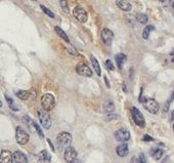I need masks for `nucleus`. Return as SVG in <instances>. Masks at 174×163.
<instances>
[{
  "label": "nucleus",
  "mask_w": 174,
  "mask_h": 163,
  "mask_svg": "<svg viewBox=\"0 0 174 163\" xmlns=\"http://www.w3.org/2000/svg\"><path fill=\"white\" fill-rule=\"evenodd\" d=\"M47 142H48V144L50 145V147H51V149H52V151L54 152L55 150H54V148H53V146H52V144H51V142H50V140H47Z\"/></svg>",
  "instance_id": "c9c22d12"
},
{
  "label": "nucleus",
  "mask_w": 174,
  "mask_h": 163,
  "mask_svg": "<svg viewBox=\"0 0 174 163\" xmlns=\"http://www.w3.org/2000/svg\"><path fill=\"white\" fill-rule=\"evenodd\" d=\"M33 1H36V0H33Z\"/></svg>",
  "instance_id": "37998d69"
},
{
  "label": "nucleus",
  "mask_w": 174,
  "mask_h": 163,
  "mask_svg": "<svg viewBox=\"0 0 174 163\" xmlns=\"http://www.w3.org/2000/svg\"><path fill=\"white\" fill-rule=\"evenodd\" d=\"M117 154L118 156L120 157H126L128 153H129V149H128V146L126 145V144H121L120 146L117 147Z\"/></svg>",
  "instance_id": "dca6fc26"
},
{
  "label": "nucleus",
  "mask_w": 174,
  "mask_h": 163,
  "mask_svg": "<svg viewBox=\"0 0 174 163\" xmlns=\"http://www.w3.org/2000/svg\"><path fill=\"white\" fill-rule=\"evenodd\" d=\"M162 163H167V162H166V161H163Z\"/></svg>",
  "instance_id": "a19ab883"
},
{
  "label": "nucleus",
  "mask_w": 174,
  "mask_h": 163,
  "mask_svg": "<svg viewBox=\"0 0 174 163\" xmlns=\"http://www.w3.org/2000/svg\"><path fill=\"white\" fill-rule=\"evenodd\" d=\"M41 106L43 108V110L45 112H49L51 111L55 106V99L52 94L46 93L43 94L41 97Z\"/></svg>",
  "instance_id": "7ed1b4c3"
},
{
  "label": "nucleus",
  "mask_w": 174,
  "mask_h": 163,
  "mask_svg": "<svg viewBox=\"0 0 174 163\" xmlns=\"http://www.w3.org/2000/svg\"><path fill=\"white\" fill-rule=\"evenodd\" d=\"M116 4L123 12H130L132 8V5L130 4L128 0H116Z\"/></svg>",
  "instance_id": "ddd939ff"
},
{
  "label": "nucleus",
  "mask_w": 174,
  "mask_h": 163,
  "mask_svg": "<svg viewBox=\"0 0 174 163\" xmlns=\"http://www.w3.org/2000/svg\"><path fill=\"white\" fill-rule=\"evenodd\" d=\"M115 110V105L112 100H107L106 103L103 104V111L107 113H112Z\"/></svg>",
  "instance_id": "4be33fe9"
},
{
  "label": "nucleus",
  "mask_w": 174,
  "mask_h": 163,
  "mask_svg": "<svg viewBox=\"0 0 174 163\" xmlns=\"http://www.w3.org/2000/svg\"><path fill=\"white\" fill-rule=\"evenodd\" d=\"M143 141L144 142H154V138H153L152 137H149V135L146 134L143 137Z\"/></svg>",
  "instance_id": "473e14b6"
},
{
  "label": "nucleus",
  "mask_w": 174,
  "mask_h": 163,
  "mask_svg": "<svg viewBox=\"0 0 174 163\" xmlns=\"http://www.w3.org/2000/svg\"><path fill=\"white\" fill-rule=\"evenodd\" d=\"M153 30H155V27L153 25L146 26V28L143 29V39H149V34H151V32L153 31Z\"/></svg>",
  "instance_id": "b1692460"
},
{
  "label": "nucleus",
  "mask_w": 174,
  "mask_h": 163,
  "mask_svg": "<svg viewBox=\"0 0 174 163\" xmlns=\"http://www.w3.org/2000/svg\"><path fill=\"white\" fill-rule=\"evenodd\" d=\"M123 90L126 91V85H125V84H123Z\"/></svg>",
  "instance_id": "58836bf2"
},
{
  "label": "nucleus",
  "mask_w": 174,
  "mask_h": 163,
  "mask_svg": "<svg viewBox=\"0 0 174 163\" xmlns=\"http://www.w3.org/2000/svg\"><path fill=\"white\" fill-rule=\"evenodd\" d=\"M69 53H72V54H74V56H77V51H76V49H73V48H70L69 49Z\"/></svg>",
  "instance_id": "72a5a7b5"
},
{
  "label": "nucleus",
  "mask_w": 174,
  "mask_h": 163,
  "mask_svg": "<svg viewBox=\"0 0 174 163\" xmlns=\"http://www.w3.org/2000/svg\"><path fill=\"white\" fill-rule=\"evenodd\" d=\"M139 102H141V104L144 107L146 111H149L152 114H157L159 112V103L154 99H146V97H139Z\"/></svg>",
  "instance_id": "f257e3e1"
},
{
  "label": "nucleus",
  "mask_w": 174,
  "mask_h": 163,
  "mask_svg": "<svg viewBox=\"0 0 174 163\" xmlns=\"http://www.w3.org/2000/svg\"><path fill=\"white\" fill-rule=\"evenodd\" d=\"M160 1H161V2H163V1H164V0H160Z\"/></svg>",
  "instance_id": "79ce46f5"
},
{
  "label": "nucleus",
  "mask_w": 174,
  "mask_h": 163,
  "mask_svg": "<svg viewBox=\"0 0 174 163\" xmlns=\"http://www.w3.org/2000/svg\"><path fill=\"white\" fill-rule=\"evenodd\" d=\"M51 157L49 156L48 152L46 150H43L38 154V162L39 163H50Z\"/></svg>",
  "instance_id": "2eb2a0df"
},
{
  "label": "nucleus",
  "mask_w": 174,
  "mask_h": 163,
  "mask_svg": "<svg viewBox=\"0 0 174 163\" xmlns=\"http://www.w3.org/2000/svg\"><path fill=\"white\" fill-rule=\"evenodd\" d=\"M104 80H106V83H107V86H108V87H110V83H109V80L107 79V77L104 78Z\"/></svg>",
  "instance_id": "e433bc0d"
},
{
  "label": "nucleus",
  "mask_w": 174,
  "mask_h": 163,
  "mask_svg": "<svg viewBox=\"0 0 174 163\" xmlns=\"http://www.w3.org/2000/svg\"><path fill=\"white\" fill-rule=\"evenodd\" d=\"M127 61V56H125L124 53H119L116 56V63L118 65V67L120 68V69H122L123 67V64H125Z\"/></svg>",
  "instance_id": "aec40b11"
},
{
  "label": "nucleus",
  "mask_w": 174,
  "mask_h": 163,
  "mask_svg": "<svg viewBox=\"0 0 174 163\" xmlns=\"http://www.w3.org/2000/svg\"><path fill=\"white\" fill-rule=\"evenodd\" d=\"M113 39H114L113 32L107 28L103 29V31H101V40H103V42L104 43V45L111 46L112 42H113Z\"/></svg>",
  "instance_id": "9d476101"
},
{
  "label": "nucleus",
  "mask_w": 174,
  "mask_h": 163,
  "mask_svg": "<svg viewBox=\"0 0 174 163\" xmlns=\"http://www.w3.org/2000/svg\"><path fill=\"white\" fill-rule=\"evenodd\" d=\"M163 154H164V151H163L162 149H159V148H154V149H152V151H151L152 157L155 160H160L162 158Z\"/></svg>",
  "instance_id": "6ab92c4d"
},
{
  "label": "nucleus",
  "mask_w": 174,
  "mask_h": 163,
  "mask_svg": "<svg viewBox=\"0 0 174 163\" xmlns=\"http://www.w3.org/2000/svg\"><path fill=\"white\" fill-rule=\"evenodd\" d=\"M60 3H61V6L63 10L66 13H69V6H68V2L67 0H60Z\"/></svg>",
  "instance_id": "c756f323"
},
{
  "label": "nucleus",
  "mask_w": 174,
  "mask_h": 163,
  "mask_svg": "<svg viewBox=\"0 0 174 163\" xmlns=\"http://www.w3.org/2000/svg\"><path fill=\"white\" fill-rule=\"evenodd\" d=\"M73 15L77 21L80 22V23H82V24H84V23H86V22H87V19H88L87 12L83 8L82 6L75 7L74 10H73Z\"/></svg>",
  "instance_id": "423d86ee"
},
{
  "label": "nucleus",
  "mask_w": 174,
  "mask_h": 163,
  "mask_svg": "<svg viewBox=\"0 0 174 163\" xmlns=\"http://www.w3.org/2000/svg\"><path fill=\"white\" fill-rule=\"evenodd\" d=\"M104 64H106V66H107V69H109L110 71H114L115 70V67H114V65H113V63H112L111 59H107Z\"/></svg>",
  "instance_id": "7c9ffc66"
},
{
  "label": "nucleus",
  "mask_w": 174,
  "mask_h": 163,
  "mask_svg": "<svg viewBox=\"0 0 174 163\" xmlns=\"http://www.w3.org/2000/svg\"><path fill=\"white\" fill-rule=\"evenodd\" d=\"M15 96L22 100H28L31 97V91L29 90H18L15 92Z\"/></svg>",
  "instance_id": "f3484780"
},
{
  "label": "nucleus",
  "mask_w": 174,
  "mask_h": 163,
  "mask_svg": "<svg viewBox=\"0 0 174 163\" xmlns=\"http://www.w3.org/2000/svg\"><path fill=\"white\" fill-rule=\"evenodd\" d=\"M137 21L139 22L140 24H146L148 23V20H149V18H148V15H144V13H138L137 15Z\"/></svg>",
  "instance_id": "a878e982"
},
{
  "label": "nucleus",
  "mask_w": 174,
  "mask_h": 163,
  "mask_svg": "<svg viewBox=\"0 0 174 163\" xmlns=\"http://www.w3.org/2000/svg\"><path fill=\"white\" fill-rule=\"evenodd\" d=\"M131 163H138V159L136 158V157H133V158L131 159Z\"/></svg>",
  "instance_id": "f704fd0d"
},
{
  "label": "nucleus",
  "mask_w": 174,
  "mask_h": 163,
  "mask_svg": "<svg viewBox=\"0 0 174 163\" xmlns=\"http://www.w3.org/2000/svg\"><path fill=\"white\" fill-rule=\"evenodd\" d=\"M33 126H34V129L36 130V132L38 134L39 137L40 138H44V134H43V132H42L41 128H40V126L36 123V122H34V121H33Z\"/></svg>",
  "instance_id": "c85d7f7f"
},
{
  "label": "nucleus",
  "mask_w": 174,
  "mask_h": 163,
  "mask_svg": "<svg viewBox=\"0 0 174 163\" xmlns=\"http://www.w3.org/2000/svg\"><path fill=\"white\" fill-rule=\"evenodd\" d=\"M0 163H12V154L9 151L3 150L0 153Z\"/></svg>",
  "instance_id": "4468645a"
},
{
  "label": "nucleus",
  "mask_w": 174,
  "mask_h": 163,
  "mask_svg": "<svg viewBox=\"0 0 174 163\" xmlns=\"http://www.w3.org/2000/svg\"><path fill=\"white\" fill-rule=\"evenodd\" d=\"M54 31H55V33H57L58 36H60L61 39L63 40H65V41L67 43H70V39H69V37H68V35L66 34V32L64 31L63 29L60 28L58 26H55L54 27Z\"/></svg>",
  "instance_id": "a211bd4d"
},
{
  "label": "nucleus",
  "mask_w": 174,
  "mask_h": 163,
  "mask_svg": "<svg viewBox=\"0 0 174 163\" xmlns=\"http://www.w3.org/2000/svg\"><path fill=\"white\" fill-rule=\"evenodd\" d=\"M72 143V135L69 132H61L57 137V145L60 150H64Z\"/></svg>",
  "instance_id": "f03ea898"
},
{
  "label": "nucleus",
  "mask_w": 174,
  "mask_h": 163,
  "mask_svg": "<svg viewBox=\"0 0 174 163\" xmlns=\"http://www.w3.org/2000/svg\"><path fill=\"white\" fill-rule=\"evenodd\" d=\"M119 118V115H117V114H108V115L104 116V121H113V120H117V119Z\"/></svg>",
  "instance_id": "cd10ccee"
},
{
  "label": "nucleus",
  "mask_w": 174,
  "mask_h": 163,
  "mask_svg": "<svg viewBox=\"0 0 174 163\" xmlns=\"http://www.w3.org/2000/svg\"><path fill=\"white\" fill-rule=\"evenodd\" d=\"M15 138H17V142L20 144V145H26L28 144L29 140H30V137H29V134L26 131L25 129H23L21 126L17 127L15 129Z\"/></svg>",
  "instance_id": "39448f33"
},
{
  "label": "nucleus",
  "mask_w": 174,
  "mask_h": 163,
  "mask_svg": "<svg viewBox=\"0 0 174 163\" xmlns=\"http://www.w3.org/2000/svg\"><path fill=\"white\" fill-rule=\"evenodd\" d=\"M137 159H138V163H146V156H144L143 153H141L140 155H139V157Z\"/></svg>",
  "instance_id": "2f4dec72"
},
{
  "label": "nucleus",
  "mask_w": 174,
  "mask_h": 163,
  "mask_svg": "<svg viewBox=\"0 0 174 163\" xmlns=\"http://www.w3.org/2000/svg\"><path fill=\"white\" fill-rule=\"evenodd\" d=\"M40 7H41V9L43 10V12L45 13V15H48V17H50L51 19H54L55 15H54V13H53V12H51V10H50V9H48L46 6H44V5H42V4L40 5Z\"/></svg>",
  "instance_id": "bb28decb"
},
{
  "label": "nucleus",
  "mask_w": 174,
  "mask_h": 163,
  "mask_svg": "<svg viewBox=\"0 0 174 163\" xmlns=\"http://www.w3.org/2000/svg\"><path fill=\"white\" fill-rule=\"evenodd\" d=\"M38 117H39L40 122H41V125L43 126L45 129H49L50 127H51V125H52L51 118H50V116L48 115L45 111L39 110L38 111Z\"/></svg>",
  "instance_id": "0eeeda50"
},
{
  "label": "nucleus",
  "mask_w": 174,
  "mask_h": 163,
  "mask_svg": "<svg viewBox=\"0 0 174 163\" xmlns=\"http://www.w3.org/2000/svg\"><path fill=\"white\" fill-rule=\"evenodd\" d=\"M90 59H91L92 67H93V69H94V71L96 72V74H97L98 76H100L101 75V70H100V63H98L97 59H96L93 56H90Z\"/></svg>",
  "instance_id": "412c9836"
},
{
  "label": "nucleus",
  "mask_w": 174,
  "mask_h": 163,
  "mask_svg": "<svg viewBox=\"0 0 174 163\" xmlns=\"http://www.w3.org/2000/svg\"><path fill=\"white\" fill-rule=\"evenodd\" d=\"M12 163H28V158L23 152L15 151L12 154Z\"/></svg>",
  "instance_id": "f8f14e48"
},
{
  "label": "nucleus",
  "mask_w": 174,
  "mask_h": 163,
  "mask_svg": "<svg viewBox=\"0 0 174 163\" xmlns=\"http://www.w3.org/2000/svg\"><path fill=\"white\" fill-rule=\"evenodd\" d=\"M77 156H78V153H77L76 149L70 146L67 147L65 153H64V158L67 163H72L75 159H77Z\"/></svg>",
  "instance_id": "6e6552de"
},
{
  "label": "nucleus",
  "mask_w": 174,
  "mask_h": 163,
  "mask_svg": "<svg viewBox=\"0 0 174 163\" xmlns=\"http://www.w3.org/2000/svg\"><path fill=\"white\" fill-rule=\"evenodd\" d=\"M2 107V103H1V100H0V108Z\"/></svg>",
  "instance_id": "ea45409f"
},
{
  "label": "nucleus",
  "mask_w": 174,
  "mask_h": 163,
  "mask_svg": "<svg viewBox=\"0 0 174 163\" xmlns=\"http://www.w3.org/2000/svg\"><path fill=\"white\" fill-rule=\"evenodd\" d=\"M4 97H5V100H6L7 104H8V106H9V108L11 109L12 111H18V106L15 105V103L13 102V100L11 99V97H9L7 94H4Z\"/></svg>",
  "instance_id": "393cba45"
},
{
  "label": "nucleus",
  "mask_w": 174,
  "mask_h": 163,
  "mask_svg": "<svg viewBox=\"0 0 174 163\" xmlns=\"http://www.w3.org/2000/svg\"><path fill=\"white\" fill-rule=\"evenodd\" d=\"M22 121L25 125H27L28 129H30L31 131H34L35 129H34V126H33V120L30 119L29 116H24V117L22 118Z\"/></svg>",
  "instance_id": "5701e85b"
},
{
  "label": "nucleus",
  "mask_w": 174,
  "mask_h": 163,
  "mask_svg": "<svg viewBox=\"0 0 174 163\" xmlns=\"http://www.w3.org/2000/svg\"><path fill=\"white\" fill-rule=\"evenodd\" d=\"M131 115H132V119L136 125L140 127V128H143L144 125H146V120H144L143 113H141L137 108L133 107L131 109Z\"/></svg>",
  "instance_id": "20e7f679"
},
{
  "label": "nucleus",
  "mask_w": 174,
  "mask_h": 163,
  "mask_svg": "<svg viewBox=\"0 0 174 163\" xmlns=\"http://www.w3.org/2000/svg\"><path fill=\"white\" fill-rule=\"evenodd\" d=\"M76 72L83 77H91L92 71L85 63H79L76 66Z\"/></svg>",
  "instance_id": "1a4fd4ad"
},
{
  "label": "nucleus",
  "mask_w": 174,
  "mask_h": 163,
  "mask_svg": "<svg viewBox=\"0 0 174 163\" xmlns=\"http://www.w3.org/2000/svg\"><path fill=\"white\" fill-rule=\"evenodd\" d=\"M72 163H81V161H80V160H78V159H75Z\"/></svg>",
  "instance_id": "4c0bfd02"
},
{
  "label": "nucleus",
  "mask_w": 174,
  "mask_h": 163,
  "mask_svg": "<svg viewBox=\"0 0 174 163\" xmlns=\"http://www.w3.org/2000/svg\"><path fill=\"white\" fill-rule=\"evenodd\" d=\"M115 138L119 142H127L130 140V132L126 128H121L115 132Z\"/></svg>",
  "instance_id": "9b49d317"
}]
</instances>
